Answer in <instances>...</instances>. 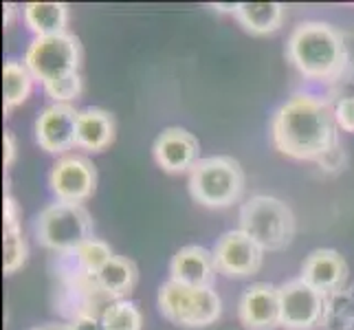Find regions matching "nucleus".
Instances as JSON below:
<instances>
[{"instance_id":"obj_1","label":"nucleus","mask_w":354,"mask_h":330,"mask_svg":"<svg viewBox=\"0 0 354 330\" xmlns=\"http://www.w3.org/2000/svg\"><path fill=\"white\" fill-rule=\"evenodd\" d=\"M335 106L310 93H295L271 119V141L279 154L295 161H317L339 143Z\"/></svg>"},{"instance_id":"obj_2","label":"nucleus","mask_w":354,"mask_h":330,"mask_svg":"<svg viewBox=\"0 0 354 330\" xmlns=\"http://www.w3.org/2000/svg\"><path fill=\"white\" fill-rule=\"evenodd\" d=\"M286 55L299 75L313 82H337L350 64L344 33L322 20L297 24L288 35Z\"/></svg>"},{"instance_id":"obj_3","label":"nucleus","mask_w":354,"mask_h":330,"mask_svg":"<svg viewBox=\"0 0 354 330\" xmlns=\"http://www.w3.org/2000/svg\"><path fill=\"white\" fill-rule=\"evenodd\" d=\"M187 187L192 199L209 210H225L244 194V169L234 156H205L192 167Z\"/></svg>"},{"instance_id":"obj_4","label":"nucleus","mask_w":354,"mask_h":330,"mask_svg":"<svg viewBox=\"0 0 354 330\" xmlns=\"http://www.w3.org/2000/svg\"><path fill=\"white\" fill-rule=\"evenodd\" d=\"M240 227L266 251H282L295 238V214L275 196L258 194L240 207Z\"/></svg>"},{"instance_id":"obj_5","label":"nucleus","mask_w":354,"mask_h":330,"mask_svg":"<svg viewBox=\"0 0 354 330\" xmlns=\"http://www.w3.org/2000/svg\"><path fill=\"white\" fill-rule=\"evenodd\" d=\"M35 236L46 249L57 253H75L80 244L93 238V218L84 205L55 201L38 214Z\"/></svg>"},{"instance_id":"obj_6","label":"nucleus","mask_w":354,"mask_h":330,"mask_svg":"<svg viewBox=\"0 0 354 330\" xmlns=\"http://www.w3.org/2000/svg\"><path fill=\"white\" fill-rule=\"evenodd\" d=\"M24 64L31 71L33 80L40 82L42 86L75 75L82 64L80 40L68 31L48 35V38H33L24 53Z\"/></svg>"},{"instance_id":"obj_7","label":"nucleus","mask_w":354,"mask_h":330,"mask_svg":"<svg viewBox=\"0 0 354 330\" xmlns=\"http://www.w3.org/2000/svg\"><path fill=\"white\" fill-rule=\"evenodd\" d=\"M279 315L286 330H317L326 328L330 295L317 291L301 277L279 284Z\"/></svg>"},{"instance_id":"obj_8","label":"nucleus","mask_w":354,"mask_h":330,"mask_svg":"<svg viewBox=\"0 0 354 330\" xmlns=\"http://www.w3.org/2000/svg\"><path fill=\"white\" fill-rule=\"evenodd\" d=\"M48 187L55 201L77 203L88 201L97 187V169L84 154H66L57 158L48 172Z\"/></svg>"},{"instance_id":"obj_9","label":"nucleus","mask_w":354,"mask_h":330,"mask_svg":"<svg viewBox=\"0 0 354 330\" xmlns=\"http://www.w3.org/2000/svg\"><path fill=\"white\" fill-rule=\"evenodd\" d=\"M214 260L218 273L227 277L244 279L255 275L262 268L264 249L242 229H231L214 244Z\"/></svg>"},{"instance_id":"obj_10","label":"nucleus","mask_w":354,"mask_h":330,"mask_svg":"<svg viewBox=\"0 0 354 330\" xmlns=\"http://www.w3.org/2000/svg\"><path fill=\"white\" fill-rule=\"evenodd\" d=\"M77 115L73 104H48L35 119V143L48 154H64L77 145Z\"/></svg>"},{"instance_id":"obj_11","label":"nucleus","mask_w":354,"mask_h":330,"mask_svg":"<svg viewBox=\"0 0 354 330\" xmlns=\"http://www.w3.org/2000/svg\"><path fill=\"white\" fill-rule=\"evenodd\" d=\"M152 156L163 172H192V167L201 161V143L189 130L172 126L154 139Z\"/></svg>"},{"instance_id":"obj_12","label":"nucleus","mask_w":354,"mask_h":330,"mask_svg":"<svg viewBox=\"0 0 354 330\" xmlns=\"http://www.w3.org/2000/svg\"><path fill=\"white\" fill-rule=\"evenodd\" d=\"M238 320L247 330H275L282 328L279 315V288L258 282L242 293L238 302Z\"/></svg>"},{"instance_id":"obj_13","label":"nucleus","mask_w":354,"mask_h":330,"mask_svg":"<svg viewBox=\"0 0 354 330\" xmlns=\"http://www.w3.org/2000/svg\"><path fill=\"white\" fill-rule=\"evenodd\" d=\"M216 273L218 268L214 253L201 244L180 247L169 260V279L192 288H214Z\"/></svg>"},{"instance_id":"obj_14","label":"nucleus","mask_w":354,"mask_h":330,"mask_svg":"<svg viewBox=\"0 0 354 330\" xmlns=\"http://www.w3.org/2000/svg\"><path fill=\"white\" fill-rule=\"evenodd\" d=\"M299 277L326 295H335V293L344 291L348 279V262L335 249H315L304 260Z\"/></svg>"},{"instance_id":"obj_15","label":"nucleus","mask_w":354,"mask_h":330,"mask_svg":"<svg viewBox=\"0 0 354 330\" xmlns=\"http://www.w3.org/2000/svg\"><path fill=\"white\" fill-rule=\"evenodd\" d=\"M115 141V119L104 108L88 106L77 115V148L102 152Z\"/></svg>"},{"instance_id":"obj_16","label":"nucleus","mask_w":354,"mask_h":330,"mask_svg":"<svg viewBox=\"0 0 354 330\" xmlns=\"http://www.w3.org/2000/svg\"><path fill=\"white\" fill-rule=\"evenodd\" d=\"M22 20L35 38L66 33L68 5L66 3H27L22 5Z\"/></svg>"},{"instance_id":"obj_17","label":"nucleus","mask_w":354,"mask_h":330,"mask_svg":"<svg viewBox=\"0 0 354 330\" xmlns=\"http://www.w3.org/2000/svg\"><path fill=\"white\" fill-rule=\"evenodd\" d=\"M236 20L251 35H268L282 29L286 7L282 3H238Z\"/></svg>"},{"instance_id":"obj_18","label":"nucleus","mask_w":354,"mask_h":330,"mask_svg":"<svg viewBox=\"0 0 354 330\" xmlns=\"http://www.w3.org/2000/svg\"><path fill=\"white\" fill-rule=\"evenodd\" d=\"M93 279H95V284L100 286L104 293H108L111 297L128 300V295L134 291V286H137L139 268L130 258L115 255V258L108 262Z\"/></svg>"},{"instance_id":"obj_19","label":"nucleus","mask_w":354,"mask_h":330,"mask_svg":"<svg viewBox=\"0 0 354 330\" xmlns=\"http://www.w3.org/2000/svg\"><path fill=\"white\" fill-rule=\"evenodd\" d=\"M194 291L196 288L174 282V279H167L165 284H161V288H158V311H161L167 322L187 328L194 304Z\"/></svg>"},{"instance_id":"obj_20","label":"nucleus","mask_w":354,"mask_h":330,"mask_svg":"<svg viewBox=\"0 0 354 330\" xmlns=\"http://www.w3.org/2000/svg\"><path fill=\"white\" fill-rule=\"evenodd\" d=\"M33 75L24 62L7 59L3 66V89H5V113L18 108L29 100L33 89Z\"/></svg>"},{"instance_id":"obj_21","label":"nucleus","mask_w":354,"mask_h":330,"mask_svg":"<svg viewBox=\"0 0 354 330\" xmlns=\"http://www.w3.org/2000/svg\"><path fill=\"white\" fill-rule=\"evenodd\" d=\"M223 315V300L214 288H196L194 291V304L187 328H207L216 324Z\"/></svg>"},{"instance_id":"obj_22","label":"nucleus","mask_w":354,"mask_h":330,"mask_svg":"<svg viewBox=\"0 0 354 330\" xmlns=\"http://www.w3.org/2000/svg\"><path fill=\"white\" fill-rule=\"evenodd\" d=\"M104 326L106 330H141L143 328V313L130 300H115L104 309Z\"/></svg>"},{"instance_id":"obj_23","label":"nucleus","mask_w":354,"mask_h":330,"mask_svg":"<svg viewBox=\"0 0 354 330\" xmlns=\"http://www.w3.org/2000/svg\"><path fill=\"white\" fill-rule=\"evenodd\" d=\"M77 262L80 266L84 268V273H88V275H97L102 271V268L111 262L115 258V253L111 249V244L100 240V238H88L84 244H80L77 251Z\"/></svg>"},{"instance_id":"obj_24","label":"nucleus","mask_w":354,"mask_h":330,"mask_svg":"<svg viewBox=\"0 0 354 330\" xmlns=\"http://www.w3.org/2000/svg\"><path fill=\"white\" fill-rule=\"evenodd\" d=\"M3 247H5V255H3L5 275H14L27 264V255H29L27 240H24L20 229H5Z\"/></svg>"},{"instance_id":"obj_25","label":"nucleus","mask_w":354,"mask_h":330,"mask_svg":"<svg viewBox=\"0 0 354 330\" xmlns=\"http://www.w3.org/2000/svg\"><path fill=\"white\" fill-rule=\"evenodd\" d=\"M42 91L53 104H73L75 100H80V95L84 91V82L80 73H75V75L46 84V86H42Z\"/></svg>"},{"instance_id":"obj_26","label":"nucleus","mask_w":354,"mask_h":330,"mask_svg":"<svg viewBox=\"0 0 354 330\" xmlns=\"http://www.w3.org/2000/svg\"><path fill=\"white\" fill-rule=\"evenodd\" d=\"M335 119L339 130L354 134V95H346L335 104Z\"/></svg>"},{"instance_id":"obj_27","label":"nucleus","mask_w":354,"mask_h":330,"mask_svg":"<svg viewBox=\"0 0 354 330\" xmlns=\"http://www.w3.org/2000/svg\"><path fill=\"white\" fill-rule=\"evenodd\" d=\"M346 163H348V154H346V150H344V145L341 143H337L335 148H330L328 150L322 158H317V165H319L324 172H341V169L346 167Z\"/></svg>"},{"instance_id":"obj_28","label":"nucleus","mask_w":354,"mask_h":330,"mask_svg":"<svg viewBox=\"0 0 354 330\" xmlns=\"http://www.w3.org/2000/svg\"><path fill=\"white\" fill-rule=\"evenodd\" d=\"M68 330H106L104 320L93 313H82L68 324Z\"/></svg>"},{"instance_id":"obj_29","label":"nucleus","mask_w":354,"mask_h":330,"mask_svg":"<svg viewBox=\"0 0 354 330\" xmlns=\"http://www.w3.org/2000/svg\"><path fill=\"white\" fill-rule=\"evenodd\" d=\"M3 212H5V229H20V210L11 194H5Z\"/></svg>"},{"instance_id":"obj_30","label":"nucleus","mask_w":354,"mask_h":330,"mask_svg":"<svg viewBox=\"0 0 354 330\" xmlns=\"http://www.w3.org/2000/svg\"><path fill=\"white\" fill-rule=\"evenodd\" d=\"M3 148H5V167H9L14 163L16 158V150H18V143H16V137L11 130H5V137H3Z\"/></svg>"},{"instance_id":"obj_31","label":"nucleus","mask_w":354,"mask_h":330,"mask_svg":"<svg viewBox=\"0 0 354 330\" xmlns=\"http://www.w3.org/2000/svg\"><path fill=\"white\" fill-rule=\"evenodd\" d=\"M16 14H18V9H16V5H11V3H7V5H5V14H3V20H5V27H9V24H11V22H14Z\"/></svg>"},{"instance_id":"obj_32","label":"nucleus","mask_w":354,"mask_h":330,"mask_svg":"<svg viewBox=\"0 0 354 330\" xmlns=\"http://www.w3.org/2000/svg\"><path fill=\"white\" fill-rule=\"evenodd\" d=\"M214 9H216V11H221V14H223V11H225V14H236V9H238V3H229V5L216 3V5H214Z\"/></svg>"},{"instance_id":"obj_33","label":"nucleus","mask_w":354,"mask_h":330,"mask_svg":"<svg viewBox=\"0 0 354 330\" xmlns=\"http://www.w3.org/2000/svg\"><path fill=\"white\" fill-rule=\"evenodd\" d=\"M31 330H68V324H44V326H35Z\"/></svg>"}]
</instances>
